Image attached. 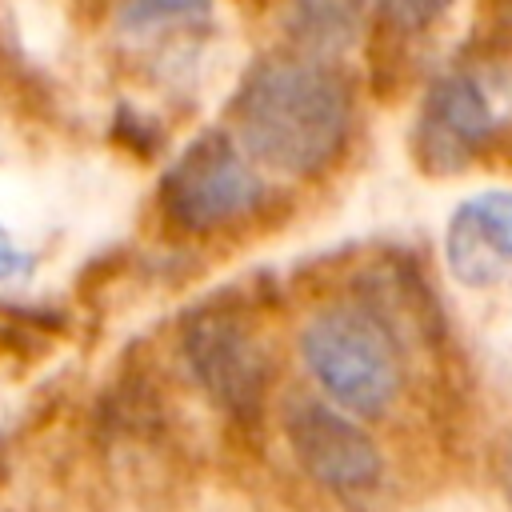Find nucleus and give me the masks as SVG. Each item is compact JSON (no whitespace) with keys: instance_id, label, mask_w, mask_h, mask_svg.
<instances>
[{"instance_id":"1","label":"nucleus","mask_w":512,"mask_h":512,"mask_svg":"<svg viewBox=\"0 0 512 512\" xmlns=\"http://www.w3.org/2000/svg\"><path fill=\"white\" fill-rule=\"evenodd\" d=\"M236 128L240 148L292 176H308L328 168L344 140L352 120V96L344 76L320 60L300 52L264 56L236 92Z\"/></svg>"},{"instance_id":"2","label":"nucleus","mask_w":512,"mask_h":512,"mask_svg":"<svg viewBox=\"0 0 512 512\" xmlns=\"http://www.w3.org/2000/svg\"><path fill=\"white\" fill-rule=\"evenodd\" d=\"M300 352L316 384L356 416L384 412L404 380V360L392 332L364 308L340 304L324 308L308 320L300 336Z\"/></svg>"},{"instance_id":"3","label":"nucleus","mask_w":512,"mask_h":512,"mask_svg":"<svg viewBox=\"0 0 512 512\" xmlns=\"http://www.w3.org/2000/svg\"><path fill=\"white\" fill-rule=\"evenodd\" d=\"M260 200V176L248 152L224 136L204 132L196 136L164 172L160 204L172 224L184 232H212L240 220Z\"/></svg>"},{"instance_id":"4","label":"nucleus","mask_w":512,"mask_h":512,"mask_svg":"<svg viewBox=\"0 0 512 512\" xmlns=\"http://www.w3.org/2000/svg\"><path fill=\"white\" fill-rule=\"evenodd\" d=\"M288 444L300 460V468L340 492L356 496L368 492L380 480V452L376 444L332 404L324 400H296L288 412Z\"/></svg>"},{"instance_id":"5","label":"nucleus","mask_w":512,"mask_h":512,"mask_svg":"<svg viewBox=\"0 0 512 512\" xmlns=\"http://www.w3.org/2000/svg\"><path fill=\"white\" fill-rule=\"evenodd\" d=\"M184 352L200 384L216 396V404L232 412H248L264 392V360L252 332L232 312H200L184 332Z\"/></svg>"},{"instance_id":"6","label":"nucleus","mask_w":512,"mask_h":512,"mask_svg":"<svg viewBox=\"0 0 512 512\" xmlns=\"http://www.w3.org/2000/svg\"><path fill=\"white\" fill-rule=\"evenodd\" d=\"M444 256L460 284H492L512 264V188L468 196L444 232Z\"/></svg>"},{"instance_id":"7","label":"nucleus","mask_w":512,"mask_h":512,"mask_svg":"<svg viewBox=\"0 0 512 512\" xmlns=\"http://www.w3.org/2000/svg\"><path fill=\"white\" fill-rule=\"evenodd\" d=\"M492 124H496V112L484 88L472 76L456 72V76H440L424 96L416 140L432 168H452L492 136Z\"/></svg>"},{"instance_id":"8","label":"nucleus","mask_w":512,"mask_h":512,"mask_svg":"<svg viewBox=\"0 0 512 512\" xmlns=\"http://www.w3.org/2000/svg\"><path fill=\"white\" fill-rule=\"evenodd\" d=\"M212 16V0H124L120 28L128 36H156L172 28H192Z\"/></svg>"},{"instance_id":"9","label":"nucleus","mask_w":512,"mask_h":512,"mask_svg":"<svg viewBox=\"0 0 512 512\" xmlns=\"http://www.w3.org/2000/svg\"><path fill=\"white\" fill-rule=\"evenodd\" d=\"M32 272V256L24 252V244L0 224V284H12L20 276Z\"/></svg>"},{"instance_id":"10","label":"nucleus","mask_w":512,"mask_h":512,"mask_svg":"<svg viewBox=\"0 0 512 512\" xmlns=\"http://www.w3.org/2000/svg\"><path fill=\"white\" fill-rule=\"evenodd\" d=\"M396 24H424L436 8H440V0H376Z\"/></svg>"}]
</instances>
